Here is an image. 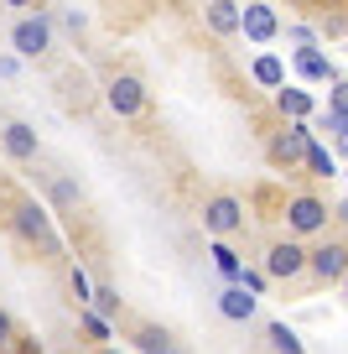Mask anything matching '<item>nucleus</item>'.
<instances>
[{"instance_id": "nucleus-1", "label": "nucleus", "mask_w": 348, "mask_h": 354, "mask_svg": "<svg viewBox=\"0 0 348 354\" xmlns=\"http://www.w3.org/2000/svg\"><path fill=\"white\" fill-rule=\"evenodd\" d=\"M47 42H52V21H47L42 11H37V16H21V21L11 26V47H16L21 57H42Z\"/></svg>"}, {"instance_id": "nucleus-2", "label": "nucleus", "mask_w": 348, "mask_h": 354, "mask_svg": "<svg viewBox=\"0 0 348 354\" xmlns=\"http://www.w3.org/2000/svg\"><path fill=\"white\" fill-rule=\"evenodd\" d=\"M307 151H312V120H296V125H286L281 136H276V146H271V156L276 162H307Z\"/></svg>"}, {"instance_id": "nucleus-3", "label": "nucleus", "mask_w": 348, "mask_h": 354, "mask_svg": "<svg viewBox=\"0 0 348 354\" xmlns=\"http://www.w3.org/2000/svg\"><path fill=\"white\" fill-rule=\"evenodd\" d=\"M302 271H307V250L296 240H281L265 255V277H276V281H291V277H302Z\"/></svg>"}, {"instance_id": "nucleus-4", "label": "nucleus", "mask_w": 348, "mask_h": 354, "mask_svg": "<svg viewBox=\"0 0 348 354\" xmlns=\"http://www.w3.org/2000/svg\"><path fill=\"white\" fill-rule=\"evenodd\" d=\"M307 271H317L322 281H343L348 277V250L338 240L317 245V250H307Z\"/></svg>"}, {"instance_id": "nucleus-5", "label": "nucleus", "mask_w": 348, "mask_h": 354, "mask_svg": "<svg viewBox=\"0 0 348 354\" xmlns=\"http://www.w3.org/2000/svg\"><path fill=\"white\" fill-rule=\"evenodd\" d=\"M240 32L250 37V42H271L276 32H281V21H276V11L271 6H240Z\"/></svg>"}, {"instance_id": "nucleus-6", "label": "nucleus", "mask_w": 348, "mask_h": 354, "mask_svg": "<svg viewBox=\"0 0 348 354\" xmlns=\"http://www.w3.org/2000/svg\"><path fill=\"white\" fill-rule=\"evenodd\" d=\"M244 224V209H240V198H213L203 209V230H213V234H234Z\"/></svg>"}, {"instance_id": "nucleus-7", "label": "nucleus", "mask_w": 348, "mask_h": 354, "mask_svg": "<svg viewBox=\"0 0 348 354\" xmlns=\"http://www.w3.org/2000/svg\"><path fill=\"white\" fill-rule=\"evenodd\" d=\"M146 104V88H141V78H115V84H109V110L115 115H135Z\"/></svg>"}, {"instance_id": "nucleus-8", "label": "nucleus", "mask_w": 348, "mask_h": 354, "mask_svg": "<svg viewBox=\"0 0 348 354\" xmlns=\"http://www.w3.org/2000/svg\"><path fill=\"white\" fill-rule=\"evenodd\" d=\"M286 219H291V230L296 234H317L327 224V203H317V198H296L291 209H286Z\"/></svg>"}, {"instance_id": "nucleus-9", "label": "nucleus", "mask_w": 348, "mask_h": 354, "mask_svg": "<svg viewBox=\"0 0 348 354\" xmlns=\"http://www.w3.org/2000/svg\"><path fill=\"white\" fill-rule=\"evenodd\" d=\"M0 146H6V156H16V162H32V156H37V131L16 120V125L0 131Z\"/></svg>"}, {"instance_id": "nucleus-10", "label": "nucleus", "mask_w": 348, "mask_h": 354, "mask_svg": "<svg viewBox=\"0 0 348 354\" xmlns=\"http://www.w3.org/2000/svg\"><path fill=\"white\" fill-rule=\"evenodd\" d=\"M16 230H21L26 240H52V224H47V209H37V203H21V209H16Z\"/></svg>"}, {"instance_id": "nucleus-11", "label": "nucleus", "mask_w": 348, "mask_h": 354, "mask_svg": "<svg viewBox=\"0 0 348 354\" xmlns=\"http://www.w3.org/2000/svg\"><path fill=\"white\" fill-rule=\"evenodd\" d=\"M218 313H224L229 323H250V318H255V297H250L244 287H229L224 297H218Z\"/></svg>"}, {"instance_id": "nucleus-12", "label": "nucleus", "mask_w": 348, "mask_h": 354, "mask_svg": "<svg viewBox=\"0 0 348 354\" xmlns=\"http://www.w3.org/2000/svg\"><path fill=\"white\" fill-rule=\"evenodd\" d=\"M296 73H302L307 84H327V78H333V63H327V53H317V47H302V53H296Z\"/></svg>"}, {"instance_id": "nucleus-13", "label": "nucleus", "mask_w": 348, "mask_h": 354, "mask_svg": "<svg viewBox=\"0 0 348 354\" xmlns=\"http://www.w3.org/2000/svg\"><path fill=\"white\" fill-rule=\"evenodd\" d=\"M276 104H281V115H291V125L296 120H312V94H307V88H281Z\"/></svg>"}, {"instance_id": "nucleus-14", "label": "nucleus", "mask_w": 348, "mask_h": 354, "mask_svg": "<svg viewBox=\"0 0 348 354\" xmlns=\"http://www.w3.org/2000/svg\"><path fill=\"white\" fill-rule=\"evenodd\" d=\"M250 73H255V84H265V88H281V84H286V63H281L276 53H260Z\"/></svg>"}, {"instance_id": "nucleus-15", "label": "nucleus", "mask_w": 348, "mask_h": 354, "mask_svg": "<svg viewBox=\"0 0 348 354\" xmlns=\"http://www.w3.org/2000/svg\"><path fill=\"white\" fill-rule=\"evenodd\" d=\"M208 26H213V32H240V6H229V0L208 6Z\"/></svg>"}, {"instance_id": "nucleus-16", "label": "nucleus", "mask_w": 348, "mask_h": 354, "mask_svg": "<svg viewBox=\"0 0 348 354\" xmlns=\"http://www.w3.org/2000/svg\"><path fill=\"white\" fill-rule=\"evenodd\" d=\"M265 339H271V349H276V354H307V349H302V339H296L286 323H271V333H265Z\"/></svg>"}, {"instance_id": "nucleus-17", "label": "nucleus", "mask_w": 348, "mask_h": 354, "mask_svg": "<svg viewBox=\"0 0 348 354\" xmlns=\"http://www.w3.org/2000/svg\"><path fill=\"white\" fill-rule=\"evenodd\" d=\"M208 255H213V266H218V271H224V277H229V281H240V271H244V261H240V255H234V250H229V245H224V240H218V245H213V250H208Z\"/></svg>"}, {"instance_id": "nucleus-18", "label": "nucleus", "mask_w": 348, "mask_h": 354, "mask_svg": "<svg viewBox=\"0 0 348 354\" xmlns=\"http://www.w3.org/2000/svg\"><path fill=\"white\" fill-rule=\"evenodd\" d=\"M135 344H141L146 354H172V333H166V328H141Z\"/></svg>"}, {"instance_id": "nucleus-19", "label": "nucleus", "mask_w": 348, "mask_h": 354, "mask_svg": "<svg viewBox=\"0 0 348 354\" xmlns=\"http://www.w3.org/2000/svg\"><path fill=\"white\" fill-rule=\"evenodd\" d=\"M307 167H312L317 177H333V172H338V156L327 151V146H317V141H312V151H307Z\"/></svg>"}, {"instance_id": "nucleus-20", "label": "nucleus", "mask_w": 348, "mask_h": 354, "mask_svg": "<svg viewBox=\"0 0 348 354\" xmlns=\"http://www.w3.org/2000/svg\"><path fill=\"white\" fill-rule=\"evenodd\" d=\"M88 302H94V308H88L94 318H109V313H120V292H115V287H99Z\"/></svg>"}, {"instance_id": "nucleus-21", "label": "nucleus", "mask_w": 348, "mask_h": 354, "mask_svg": "<svg viewBox=\"0 0 348 354\" xmlns=\"http://www.w3.org/2000/svg\"><path fill=\"white\" fill-rule=\"evenodd\" d=\"M327 115H343L348 120V84L343 78H333V104H327Z\"/></svg>"}, {"instance_id": "nucleus-22", "label": "nucleus", "mask_w": 348, "mask_h": 354, "mask_svg": "<svg viewBox=\"0 0 348 354\" xmlns=\"http://www.w3.org/2000/svg\"><path fill=\"white\" fill-rule=\"evenodd\" d=\"M234 287H244L250 297H260V292H265V271H240V281H234Z\"/></svg>"}, {"instance_id": "nucleus-23", "label": "nucleus", "mask_w": 348, "mask_h": 354, "mask_svg": "<svg viewBox=\"0 0 348 354\" xmlns=\"http://www.w3.org/2000/svg\"><path fill=\"white\" fill-rule=\"evenodd\" d=\"M84 333H88V339H109V323L94 318V313H84Z\"/></svg>"}, {"instance_id": "nucleus-24", "label": "nucleus", "mask_w": 348, "mask_h": 354, "mask_svg": "<svg viewBox=\"0 0 348 354\" xmlns=\"http://www.w3.org/2000/svg\"><path fill=\"white\" fill-rule=\"evenodd\" d=\"M73 297H78V302H88V297H94V287H88V277L78 271V266H73Z\"/></svg>"}, {"instance_id": "nucleus-25", "label": "nucleus", "mask_w": 348, "mask_h": 354, "mask_svg": "<svg viewBox=\"0 0 348 354\" xmlns=\"http://www.w3.org/2000/svg\"><path fill=\"white\" fill-rule=\"evenodd\" d=\"M0 344H11V318L0 313Z\"/></svg>"}, {"instance_id": "nucleus-26", "label": "nucleus", "mask_w": 348, "mask_h": 354, "mask_svg": "<svg viewBox=\"0 0 348 354\" xmlns=\"http://www.w3.org/2000/svg\"><path fill=\"white\" fill-rule=\"evenodd\" d=\"M338 219H348V203H343V214H338Z\"/></svg>"}, {"instance_id": "nucleus-27", "label": "nucleus", "mask_w": 348, "mask_h": 354, "mask_svg": "<svg viewBox=\"0 0 348 354\" xmlns=\"http://www.w3.org/2000/svg\"><path fill=\"white\" fill-rule=\"evenodd\" d=\"M343 292H348V277H343Z\"/></svg>"}, {"instance_id": "nucleus-28", "label": "nucleus", "mask_w": 348, "mask_h": 354, "mask_svg": "<svg viewBox=\"0 0 348 354\" xmlns=\"http://www.w3.org/2000/svg\"><path fill=\"white\" fill-rule=\"evenodd\" d=\"M109 354H115V349H109Z\"/></svg>"}]
</instances>
